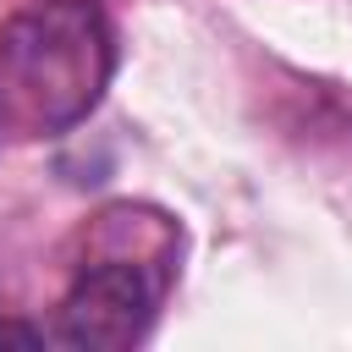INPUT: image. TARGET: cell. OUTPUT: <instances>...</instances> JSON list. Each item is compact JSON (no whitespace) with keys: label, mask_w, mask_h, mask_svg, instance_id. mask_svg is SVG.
I'll use <instances>...</instances> for the list:
<instances>
[{"label":"cell","mask_w":352,"mask_h":352,"mask_svg":"<svg viewBox=\"0 0 352 352\" xmlns=\"http://www.w3.org/2000/svg\"><path fill=\"white\" fill-rule=\"evenodd\" d=\"M0 341H28V346H38V341H50V330H44V324H11V319H0Z\"/></svg>","instance_id":"obj_3"},{"label":"cell","mask_w":352,"mask_h":352,"mask_svg":"<svg viewBox=\"0 0 352 352\" xmlns=\"http://www.w3.org/2000/svg\"><path fill=\"white\" fill-rule=\"evenodd\" d=\"M182 226L148 204H110L94 220V248L77 264L50 341L55 346H138L160 319V302L176 280Z\"/></svg>","instance_id":"obj_2"},{"label":"cell","mask_w":352,"mask_h":352,"mask_svg":"<svg viewBox=\"0 0 352 352\" xmlns=\"http://www.w3.org/2000/svg\"><path fill=\"white\" fill-rule=\"evenodd\" d=\"M116 60L99 0H44L0 22V143H38L88 121Z\"/></svg>","instance_id":"obj_1"}]
</instances>
